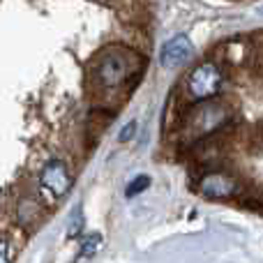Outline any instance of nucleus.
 I'll list each match as a JSON object with an SVG mask.
<instances>
[{"label": "nucleus", "instance_id": "nucleus-1", "mask_svg": "<svg viewBox=\"0 0 263 263\" xmlns=\"http://www.w3.org/2000/svg\"><path fill=\"white\" fill-rule=\"evenodd\" d=\"M222 88V72L213 63H203L194 67V72L187 79V92L194 100H210Z\"/></svg>", "mask_w": 263, "mask_h": 263}, {"label": "nucleus", "instance_id": "nucleus-2", "mask_svg": "<svg viewBox=\"0 0 263 263\" xmlns=\"http://www.w3.org/2000/svg\"><path fill=\"white\" fill-rule=\"evenodd\" d=\"M129 72V63L127 55L120 53V51H111L104 58L97 63V81L104 88H116L125 81Z\"/></svg>", "mask_w": 263, "mask_h": 263}, {"label": "nucleus", "instance_id": "nucleus-3", "mask_svg": "<svg viewBox=\"0 0 263 263\" xmlns=\"http://www.w3.org/2000/svg\"><path fill=\"white\" fill-rule=\"evenodd\" d=\"M40 182L53 199H63L69 192V187H72L69 171H67V166H65V162H60V159H51V162L42 168Z\"/></svg>", "mask_w": 263, "mask_h": 263}, {"label": "nucleus", "instance_id": "nucleus-4", "mask_svg": "<svg viewBox=\"0 0 263 263\" xmlns=\"http://www.w3.org/2000/svg\"><path fill=\"white\" fill-rule=\"evenodd\" d=\"M194 49H192L190 40L185 35H176L162 46V63L168 67H176V65L185 63L187 58H192Z\"/></svg>", "mask_w": 263, "mask_h": 263}, {"label": "nucleus", "instance_id": "nucleus-5", "mask_svg": "<svg viewBox=\"0 0 263 263\" xmlns=\"http://www.w3.org/2000/svg\"><path fill=\"white\" fill-rule=\"evenodd\" d=\"M224 120H227V114H224L222 106L205 104V106H201V111L194 116V127L199 134H208V132L217 129Z\"/></svg>", "mask_w": 263, "mask_h": 263}, {"label": "nucleus", "instance_id": "nucleus-6", "mask_svg": "<svg viewBox=\"0 0 263 263\" xmlns=\"http://www.w3.org/2000/svg\"><path fill=\"white\" fill-rule=\"evenodd\" d=\"M201 190H203L205 196L224 199V196H231L233 192H236V182H233L231 178L222 176V173H213V176L201 180Z\"/></svg>", "mask_w": 263, "mask_h": 263}, {"label": "nucleus", "instance_id": "nucleus-7", "mask_svg": "<svg viewBox=\"0 0 263 263\" xmlns=\"http://www.w3.org/2000/svg\"><path fill=\"white\" fill-rule=\"evenodd\" d=\"M100 242H102V236L100 233H92V236L81 245V252H79L77 259H88V256H92L95 254V250L100 247Z\"/></svg>", "mask_w": 263, "mask_h": 263}, {"label": "nucleus", "instance_id": "nucleus-8", "mask_svg": "<svg viewBox=\"0 0 263 263\" xmlns=\"http://www.w3.org/2000/svg\"><path fill=\"white\" fill-rule=\"evenodd\" d=\"M148 185H150V178H148V176H136L134 180H132L129 185H127L125 194H127L129 199H132V196H136V194H141V192H145V187H148Z\"/></svg>", "mask_w": 263, "mask_h": 263}, {"label": "nucleus", "instance_id": "nucleus-9", "mask_svg": "<svg viewBox=\"0 0 263 263\" xmlns=\"http://www.w3.org/2000/svg\"><path fill=\"white\" fill-rule=\"evenodd\" d=\"M81 227H83V215H81V210H77L74 222H69V238H77L79 231H81Z\"/></svg>", "mask_w": 263, "mask_h": 263}, {"label": "nucleus", "instance_id": "nucleus-10", "mask_svg": "<svg viewBox=\"0 0 263 263\" xmlns=\"http://www.w3.org/2000/svg\"><path fill=\"white\" fill-rule=\"evenodd\" d=\"M134 129H136V123H129L127 127H125L123 132H120V141H127V139H132V134H134Z\"/></svg>", "mask_w": 263, "mask_h": 263}]
</instances>
